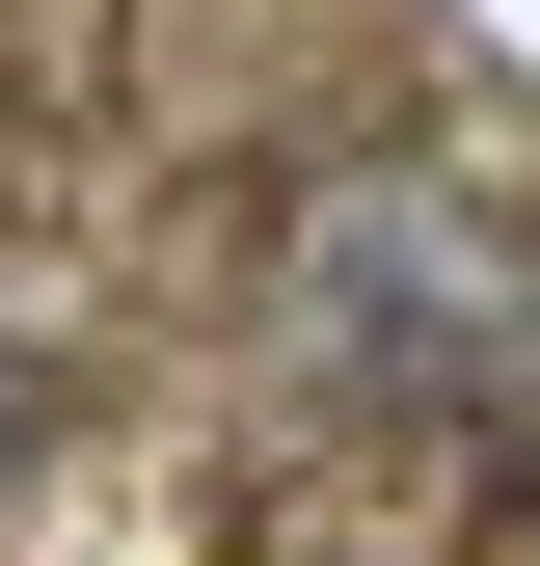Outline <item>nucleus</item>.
I'll list each match as a JSON object with an SVG mask.
<instances>
[{"instance_id":"2","label":"nucleus","mask_w":540,"mask_h":566,"mask_svg":"<svg viewBox=\"0 0 540 566\" xmlns=\"http://www.w3.org/2000/svg\"><path fill=\"white\" fill-rule=\"evenodd\" d=\"M243 566H459V432H298V485L243 513Z\"/></svg>"},{"instance_id":"1","label":"nucleus","mask_w":540,"mask_h":566,"mask_svg":"<svg viewBox=\"0 0 540 566\" xmlns=\"http://www.w3.org/2000/svg\"><path fill=\"white\" fill-rule=\"evenodd\" d=\"M270 324L324 350V378H487V350L540 324V243L487 217V189H433V163H352V189H298V243H270Z\"/></svg>"}]
</instances>
